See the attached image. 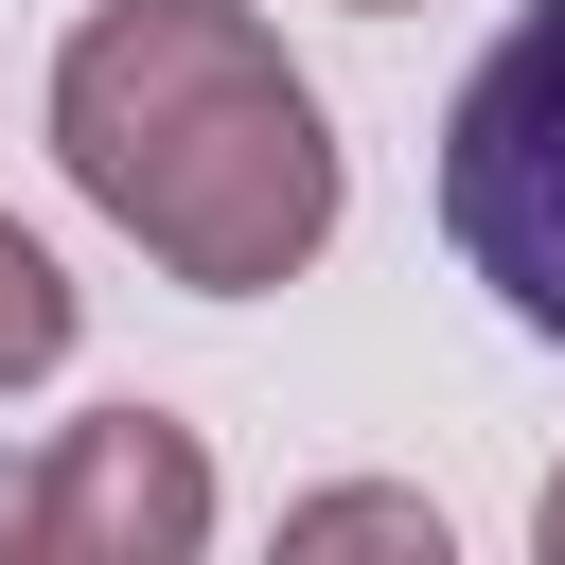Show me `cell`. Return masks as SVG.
<instances>
[{
    "label": "cell",
    "instance_id": "cell-1",
    "mask_svg": "<svg viewBox=\"0 0 565 565\" xmlns=\"http://www.w3.org/2000/svg\"><path fill=\"white\" fill-rule=\"evenodd\" d=\"M53 177L194 300H265L335 247L353 159L247 0H88L53 35Z\"/></svg>",
    "mask_w": 565,
    "mask_h": 565
},
{
    "label": "cell",
    "instance_id": "cell-2",
    "mask_svg": "<svg viewBox=\"0 0 565 565\" xmlns=\"http://www.w3.org/2000/svg\"><path fill=\"white\" fill-rule=\"evenodd\" d=\"M441 230L512 335L565 353V0H530L441 106Z\"/></svg>",
    "mask_w": 565,
    "mask_h": 565
},
{
    "label": "cell",
    "instance_id": "cell-3",
    "mask_svg": "<svg viewBox=\"0 0 565 565\" xmlns=\"http://www.w3.org/2000/svg\"><path fill=\"white\" fill-rule=\"evenodd\" d=\"M0 565H212V441L177 406H88L18 459Z\"/></svg>",
    "mask_w": 565,
    "mask_h": 565
},
{
    "label": "cell",
    "instance_id": "cell-4",
    "mask_svg": "<svg viewBox=\"0 0 565 565\" xmlns=\"http://www.w3.org/2000/svg\"><path fill=\"white\" fill-rule=\"evenodd\" d=\"M265 565H459V530H441V494H406V477H318V494L265 530Z\"/></svg>",
    "mask_w": 565,
    "mask_h": 565
},
{
    "label": "cell",
    "instance_id": "cell-5",
    "mask_svg": "<svg viewBox=\"0 0 565 565\" xmlns=\"http://www.w3.org/2000/svg\"><path fill=\"white\" fill-rule=\"evenodd\" d=\"M35 371H71V265L0 212V388H35Z\"/></svg>",
    "mask_w": 565,
    "mask_h": 565
},
{
    "label": "cell",
    "instance_id": "cell-6",
    "mask_svg": "<svg viewBox=\"0 0 565 565\" xmlns=\"http://www.w3.org/2000/svg\"><path fill=\"white\" fill-rule=\"evenodd\" d=\"M530 565H565V459H547V494H530Z\"/></svg>",
    "mask_w": 565,
    "mask_h": 565
},
{
    "label": "cell",
    "instance_id": "cell-7",
    "mask_svg": "<svg viewBox=\"0 0 565 565\" xmlns=\"http://www.w3.org/2000/svg\"><path fill=\"white\" fill-rule=\"evenodd\" d=\"M353 18H406V0H353Z\"/></svg>",
    "mask_w": 565,
    "mask_h": 565
}]
</instances>
